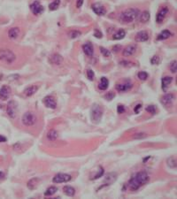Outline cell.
<instances>
[{
    "label": "cell",
    "mask_w": 177,
    "mask_h": 199,
    "mask_svg": "<svg viewBox=\"0 0 177 199\" xmlns=\"http://www.w3.org/2000/svg\"><path fill=\"white\" fill-rule=\"evenodd\" d=\"M150 180V176L145 171H140L135 174L128 180V187L132 190H137L144 185L147 184Z\"/></svg>",
    "instance_id": "1"
},
{
    "label": "cell",
    "mask_w": 177,
    "mask_h": 199,
    "mask_svg": "<svg viewBox=\"0 0 177 199\" xmlns=\"http://www.w3.org/2000/svg\"><path fill=\"white\" fill-rule=\"evenodd\" d=\"M139 14H140V11L136 8H128L124 12H122L120 15V21L122 23H131L134 21H136Z\"/></svg>",
    "instance_id": "2"
},
{
    "label": "cell",
    "mask_w": 177,
    "mask_h": 199,
    "mask_svg": "<svg viewBox=\"0 0 177 199\" xmlns=\"http://www.w3.org/2000/svg\"><path fill=\"white\" fill-rule=\"evenodd\" d=\"M104 110L100 104H94L90 109V120L94 124H98L103 117Z\"/></svg>",
    "instance_id": "3"
},
{
    "label": "cell",
    "mask_w": 177,
    "mask_h": 199,
    "mask_svg": "<svg viewBox=\"0 0 177 199\" xmlns=\"http://www.w3.org/2000/svg\"><path fill=\"white\" fill-rule=\"evenodd\" d=\"M16 56L15 54L8 49H2L0 50V60L5 62L6 64H13L15 61Z\"/></svg>",
    "instance_id": "4"
},
{
    "label": "cell",
    "mask_w": 177,
    "mask_h": 199,
    "mask_svg": "<svg viewBox=\"0 0 177 199\" xmlns=\"http://www.w3.org/2000/svg\"><path fill=\"white\" fill-rule=\"evenodd\" d=\"M36 121H37V117L32 112H27L22 115L21 122L26 126H32L36 123Z\"/></svg>",
    "instance_id": "5"
},
{
    "label": "cell",
    "mask_w": 177,
    "mask_h": 199,
    "mask_svg": "<svg viewBox=\"0 0 177 199\" xmlns=\"http://www.w3.org/2000/svg\"><path fill=\"white\" fill-rule=\"evenodd\" d=\"M17 110H18V104L12 100L6 105V113L10 117L11 119H14L17 115Z\"/></svg>",
    "instance_id": "6"
},
{
    "label": "cell",
    "mask_w": 177,
    "mask_h": 199,
    "mask_svg": "<svg viewBox=\"0 0 177 199\" xmlns=\"http://www.w3.org/2000/svg\"><path fill=\"white\" fill-rule=\"evenodd\" d=\"M71 179H72V176L70 174L59 173L53 177L52 182L54 183H63V182H68L69 180H71Z\"/></svg>",
    "instance_id": "7"
},
{
    "label": "cell",
    "mask_w": 177,
    "mask_h": 199,
    "mask_svg": "<svg viewBox=\"0 0 177 199\" xmlns=\"http://www.w3.org/2000/svg\"><path fill=\"white\" fill-rule=\"evenodd\" d=\"M43 102L44 105L47 108H50V109H56V108H57V101H56V99L52 96L45 97L43 98Z\"/></svg>",
    "instance_id": "8"
},
{
    "label": "cell",
    "mask_w": 177,
    "mask_h": 199,
    "mask_svg": "<svg viewBox=\"0 0 177 199\" xmlns=\"http://www.w3.org/2000/svg\"><path fill=\"white\" fill-rule=\"evenodd\" d=\"M63 61H64L63 57L60 55V54H58V53L51 54V55L49 57V62L51 63V65H54V66L61 65L63 63Z\"/></svg>",
    "instance_id": "9"
},
{
    "label": "cell",
    "mask_w": 177,
    "mask_h": 199,
    "mask_svg": "<svg viewBox=\"0 0 177 199\" xmlns=\"http://www.w3.org/2000/svg\"><path fill=\"white\" fill-rule=\"evenodd\" d=\"M30 10L35 15H39L43 13V6L41 5L39 1H35L30 5Z\"/></svg>",
    "instance_id": "10"
},
{
    "label": "cell",
    "mask_w": 177,
    "mask_h": 199,
    "mask_svg": "<svg viewBox=\"0 0 177 199\" xmlns=\"http://www.w3.org/2000/svg\"><path fill=\"white\" fill-rule=\"evenodd\" d=\"M11 96V88L5 85L1 89H0V100H7V99L10 97Z\"/></svg>",
    "instance_id": "11"
},
{
    "label": "cell",
    "mask_w": 177,
    "mask_h": 199,
    "mask_svg": "<svg viewBox=\"0 0 177 199\" xmlns=\"http://www.w3.org/2000/svg\"><path fill=\"white\" fill-rule=\"evenodd\" d=\"M91 8H92V10L93 12H94L96 14L99 15V16H102V15H105L106 13V8L102 5L100 3H95V4H93L91 5Z\"/></svg>",
    "instance_id": "12"
},
{
    "label": "cell",
    "mask_w": 177,
    "mask_h": 199,
    "mask_svg": "<svg viewBox=\"0 0 177 199\" xmlns=\"http://www.w3.org/2000/svg\"><path fill=\"white\" fill-rule=\"evenodd\" d=\"M168 13V8L167 7H163L161 10L158 13L157 16H156V21L157 23L161 24L163 22V21L165 20V18L166 16V14Z\"/></svg>",
    "instance_id": "13"
},
{
    "label": "cell",
    "mask_w": 177,
    "mask_h": 199,
    "mask_svg": "<svg viewBox=\"0 0 177 199\" xmlns=\"http://www.w3.org/2000/svg\"><path fill=\"white\" fill-rule=\"evenodd\" d=\"M117 180V174L115 173H109L106 175L105 180H104V185L103 186H109L115 182Z\"/></svg>",
    "instance_id": "14"
},
{
    "label": "cell",
    "mask_w": 177,
    "mask_h": 199,
    "mask_svg": "<svg viewBox=\"0 0 177 199\" xmlns=\"http://www.w3.org/2000/svg\"><path fill=\"white\" fill-rule=\"evenodd\" d=\"M133 87V84L132 83H130L129 81H125V83H120L116 86V89L118 90V91L120 92H126L128 91V90H129L130 89H131Z\"/></svg>",
    "instance_id": "15"
},
{
    "label": "cell",
    "mask_w": 177,
    "mask_h": 199,
    "mask_svg": "<svg viewBox=\"0 0 177 199\" xmlns=\"http://www.w3.org/2000/svg\"><path fill=\"white\" fill-rule=\"evenodd\" d=\"M135 40L136 42L137 43H142V42H146L149 40V34L147 31H140V32H138L136 35V37H135Z\"/></svg>",
    "instance_id": "16"
},
{
    "label": "cell",
    "mask_w": 177,
    "mask_h": 199,
    "mask_svg": "<svg viewBox=\"0 0 177 199\" xmlns=\"http://www.w3.org/2000/svg\"><path fill=\"white\" fill-rule=\"evenodd\" d=\"M174 94H171V93H168V94H165L161 99H160V102L162 104L164 105H168V104H171L173 103V101L174 100Z\"/></svg>",
    "instance_id": "17"
},
{
    "label": "cell",
    "mask_w": 177,
    "mask_h": 199,
    "mask_svg": "<svg viewBox=\"0 0 177 199\" xmlns=\"http://www.w3.org/2000/svg\"><path fill=\"white\" fill-rule=\"evenodd\" d=\"M40 182H41V179L38 178V177L32 178L31 180H29V182H27V187L29 189H30V190H34V189H35L37 187H38Z\"/></svg>",
    "instance_id": "18"
},
{
    "label": "cell",
    "mask_w": 177,
    "mask_h": 199,
    "mask_svg": "<svg viewBox=\"0 0 177 199\" xmlns=\"http://www.w3.org/2000/svg\"><path fill=\"white\" fill-rule=\"evenodd\" d=\"M136 51V44H130L123 50L122 53H123V56L129 57V56L134 55Z\"/></svg>",
    "instance_id": "19"
},
{
    "label": "cell",
    "mask_w": 177,
    "mask_h": 199,
    "mask_svg": "<svg viewBox=\"0 0 177 199\" xmlns=\"http://www.w3.org/2000/svg\"><path fill=\"white\" fill-rule=\"evenodd\" d=\"M82 50H83V52L89 57H92L93 54H94V48H93L92 43L90 42L82 45Z\"/></svg>",
    "instance_id": "20"
},
{
    "label": "cell",
    "mask_w": 177,
    "mask_h": 199,
    "mask_svg": "<svg viewBox=\"0 0 177 199\" xmlns=\"http://www.w3.org/2000/svg\"><path fill=\"white\" fill-rule=\"evenodd\" d=\"M21 34V30L19 28L15 27V28H12L11 29H9L8 31V37L11 40H15L16 38H18V37Z\"/></svg>",
    "instance_id": "21"
},
{
    "label": "cell",
    "mask_w": 177,
    "mask_h": 199,
    "mask_svg": "<svg viewBox=\"0 0 177 199\" xmlns=\"http://www.w3.org/2000/svg\"><path fill=\"white\" fill-rule=\"evenodd\" d=\"M37 90H38V87L35 86V85H32V86H29V87H27V89H25L24 94H25L26 97H32L33 95H35Z\"/></svg>",
    "instance_id": "22"
},
{
    "label": "cell",
    "mask_w": 177,
    "mask_h": 199,
    "mask_svg": "<svg viewBox=\"0 0 177 199\" xmlns=\"http://www.w3.org/2000/svg\"><path fill=\"white\" fill-rule=\"evenodd\" d=\"M173 81V78L171 76H165L161 80V84H162V89L164 91H166L167 87Z\"/></svg>",
    "instance_id": "23"
},
{
    "label": "cell",
    "mask_w": 177,
    "mask_h": 199,
    "mask_svg": "<svg viewBox=\"0 0 177 199\" xmlns=\"http://www.w3.org/2000/svg\"><path fill=\"white\" fill-rule=\"evenodd\" d=\"M59 136V133L57 132V130H55V129H51L48 133H47V139L49 141H56L57 140Z\"/></svg>",
    "instance_id": "24"
},
{
    "label": "cell",
    "mask_w": 177,
    "mask_h": 199,
    "mask_svg": "<svg viewBox=\"0 0 177 199\" xmlns=\"http://www.w3.org/2000/svg\"><path fill=\"white\" fill-rule=\"evenodd\" d=\"M109 86V81L106 77H102L100 80V83H98V89L100 90H106Z\"/></svg>",
    "instance_id": "25"
},
{
    "label": "cell",
    "mask_w": 177,
    "mask_h": 199,
    "mask_svg": "<svg viewBox=\"0 0 177 199\" xmlns=\"http://www.w3.org/2000/svg\"><path fill=\"white\" fill-rule=\"evenodd\" d=\"M166 165L169 168L171 169H176V166H177V162H176V158L175 157H170L166 159Z\"/></svg>",
    "instance_id": "26"
},
{
    "label": "cell",
    "mask_w": 177,
    "mask_h": 199,
    "mask_svg": "<svg viewBox=\"0 0 177 199\" xmlns=\"http://www.w3.org/2000/svg\"><path fill=\"white\" fill-rule=\"evenodd\" d=\"M63 191L67 196H73L75 195V189L71 186H65L63 188Z\"/></svg>",
    "instance_id": "27"
},
{
    "label": "cell",
    "mask_w": 177,
    "mask_h": 199,
    "mask_svg": "<svg viewBox=\"0 0 177 199\" xmlns=\"http://www.w3.org/2000/svg\"><path fill=\"white\" fill-rule=\"evenodd\" d=\"M173 35V34L169 31V30H163L160 35L158 37V40H166V39H168L169 37H171Z\"/></svg>",
    "instance_id": "28"
},
{
    "label": "cell",
    "mask_w": 177,
    "mask_h": 199,
    "mask_svg": "<svg viewBox=\"0 0 177 199\" xmlns=\"http://www.w3.org/2000/svg\"><path fill=\"white\" fill-rule=\"evenodd\" d=\"M125 35H126V31L124 29H120L116 34H114V35L113 37V39L114 40H122L125 37Z\"/></svg>",
    "instance_id": "29"
},
{
    "label": "cell",
    "mask_w": 177,
    "mask_h": 199,
    "mask_svg": "<svg viewBox=\"0 0 177 199\" xmlns=\"http://www.w3.org/2000/svg\"><path fill=\"white\" fill-rule=\"evenodd\" d=\"M150 17H151L150 13H149L148 11H144L140 15V21L142 23H146L150 21Z\"/></svg>",
    "instance_id": "30"
},
{
    "label": "cell",
    "mask_w": 177,
    "mask_h": 199,
    "mask_svg": "<svg viewBox=\"0 0 177 199\" xmlns=\"http://www.w3.org/2000/svg\"><path fill=\"white\" fill-rule=\"evenodd\" d=\"M57 191H58V188H57V187H55V186L49 187L47 189H46V191L44 192V196H52V195H54Z\"/></svg>",
    "instance_id": "31"
},
{
    "label": "cell",
    "mask_w": 177,
    "mask_h": 199,
    "mask_svg": "<svg viewBox=\"0 0 177 199\" xmlns=\"http://www.w3.org/2000/svg\"><path fill=\"white\" fill-rule=\"evenodd\" d=\"M59 5H60V0H54L53 2H51L49 5V9L51 11H55L59 7Z\"/></svg>",
    "instance_id": "32"
},
{
    "label": "cell",
    "mask_w": 177,
    "mask_h": 199,
    "mask_svg": "<svg viewBox=\"0 0 177 199\" xmlns=\"http://www.w3.org/2000/svg\"><path fill=\"white\" fill-rule=\"evenodd\" d=\"M80 35H81V32L79 30H71L70 32H68V37L71 39H74V38H77L79 37Z\"/></svg>",
    "instance_id": "33"
},
{
    "label": "cell",
    "mask_w": 177,
    "mask_h": 199,
    "mask_svg": "<svg viewBox=\"0 0 177 199\" xmlns=\"http://www.w3.org/2000/svg\"><path fill=\"white\" fill-rule=\"evenodd\" d=\"M147 136V134L144 132H139V133H136L133 134L132 138L133 139H136V140H141V139H144Z\"/></svg>",
    "instance_id": "34"
},
{
    "label": "cell",
    "mask_w": 177,
    "mask_h": 199,
    "mask_svg": "<svg viewBox=\"0 0 177 199\" xmlns=\"http://www.w3.org/2000/svg\"><path fill=\"white\" fill-rule=\"evenodd\" d=\"M145 110L146 112H148L149 113H151V114H155L156 112H157V108L155 105L153 104H150V105H148L146 108H145Z\"/></svg>",
    "instance_id": "35"
},
{
    "label": "cell",
    "mask_w": 177,
    "mask_h": 199,
    "mask_svg": "<svg viewBox=\"0 0 177 199\" xmlns=\"http://www.w3.org/2000/svg\"><path fill=\"white\" fill-rule=\"evenodd\" d=\"M104 173H105L104 168L102 167V166H99V172H98V173L96 175L93 176V177L91 178V180H97V179H99L100 177H102V176L104 175Z\"/></svg>",
    "instance_id": "36"
},
{
    "label": "cell",
    "mask_w": 177,
    "mask_h": 199,
    "mask_svg": "<svg viewBox=\"0 0 177 199\" xmlns=\"http://www.w3.org/2000/svg\"><path fill=\"white\" fill-rule=\"evenodd\" d=\"M148 74L146 73V72H139L138 75H137V77L139 80H141V81H146L148 79Z\"/></svg>",
    "instance_id": "37"
},
{
    "label": "cell",
    "mask_w": 177,
    "mask_h": 199,
    "mask_svg": "<svg viewBox=\"0 0 177 199\" xmlns=\"http://www.w3.org/2000/svg\"><path fill=\"white\" fill-rule=\"evenodd\" d=\"M100 52L103 54V56L106 57V58H109L111 57V51L104 47H100Z\"/></svg>",
    "instance_id": "38"
},
{
    "label": "cell",
    "mask_w": 177,
    "mask_h": 199,
    "mask_svg": "<svg viewBox=\"0 0 177 199\" xmlns=\"http://www.w3.org/2000/svg\"><path fill=\"white\" fill-rule=\"evenodd\" d=\"M176 60H174L171 62V64H170V71L172 72L173 74H176V71H177V64H176Z\"/></svg>",
    "instance_id": "39"
},
{
    "label": "cell",
    "mask_w": 177,
    "mask_h": 199,
    "mask_svg": "<svg viewBox=\"0 0 177 199\" xmlns=\"http://www.w3.org/2000/svg\"><path fill=\"white\" fill-rule=\"evenodd\" d=\"M160 61V57L158 56V55H155V56H153L151 59V63H152V65H159Z\"/></svg>",
    "instance_id": "40"
},
{
    "label": "cell",
    "mask_w": 177,
    "mask_h": 199,
    "mask_svg": "<svg viewBox=\"0 0 177 199\" xmlns=\"http://www.w3.org/2000/svg\"><path fill=\"white\" fill-rule=\"evenodd\" d=\"M114 97H115V94H114V92H112V91H111V92H108L107 94L105 95V98L106 99V100H108V101H109V100H113V99H114Z\"/></svg>",
    "instance_id": "41"
},
{
    "label": "cell",
    "mask_w": 177,
    "mask_h": 199,
    "mask_svg": "<svg viewBox=\"0 0 177 199\" xmlns=\"http://www.w3.org/2000/svg\"><path fill=\"white\" fill-rule=\"evenodd\" d=\"M87 76H88V79L90 81H93V80H94V76H95L94 72H93L91 69H89L87 71Z\"/></svg>",
    "instance_id": "42"
},
{
    "label": "cell",
    "mask_w": 177,
    "mask_h": 199,
    "mask_svg": "<svg viewBox=\"0 0 177 199\" xmlns=\"http://www.w3.org/2000/svg\"><path fill=\"white\" fill-rule=\"evenodd\" d=\"M120 66H122V67H132V66H133V63L129 62V61H127V60H122V61H120Z\"/></svg>",
    "instance_id": "43"
},
{
    "label": "cell",
    "mask_w": 177,
    "mask_h": 199,
    "mask_svg": "<svg viewBox=\"0 0 177 199\" xmlns=\"http://www.w3.org/2000/svg\"><path fill=\"white\" fill-rule=\"evenodd\" d=\"M125 111H126V108H125V106H124L123 104H119V105L117 106V112H118L119 114L123 113Z\"/></svg>",
    "instance_id": "44"
},
{
    "label": "cell",
    "mask_w": 177,
    "mask_h": 199,
    "mask_svg": "<svg viewBox=\"0 0 177 199\" xmlns=\"http://www.w3.org/2000/svg\"><path fill=\"white\" fill-rule=\"evenodd\" d=\"M120 50H122V45H120V44H118V45H114V46L113 47V51L114 52H120Z\"/></svg>",
    "instance_id": "45"
},
{
    "label": "cell",
    "mask_w": 177,
    "mask_h": 199,
    "mask_svg": "<svg viewBox=\"0 0 177 199\" xmlns=\"http://www.w3.org/2000/svg\"><path fill=\"white\" fill-rule=\"evenodd\" d=\"M141 109H142V104H138L136 105L135 109H134V112H135L136 113H138L139 112L141 111Z\"/></svg>",
    "instance_id": "46"
},
{
    "label": "cell",
    "mask_w": 177,
    "mask_h": 199,
    "mask_svg": "<svg viewBox=\"0 0 177 199\" xmlns=\"http://www.w3.org/2000/svg\"><path fill=\"white\" fill-rule=\"evenodd\" d=\"M94 37H97V38H101V37H102V33H101L99 30L96 29V30L94 31Z\"/></svg>",
    "instance_id": "47"
},
{
    "label": "cell",
    "mask_w": 177,
    "mask_h": 199,
    "mask_svg": "<svg viewBox=\"0 0 177 199\" xmlns=\"http://www.w3.org/2000/svg\"><path fill=\"white\" fill-rule=\"evenodd\" d=\"M83 1L84 0H77V2H76V7L77 8H81L83 5Z\"/></svg>",
    "instance_id": "48"
},
{
    "label": "cell",
    "mask_w": 177,
    "mask_h": 199,
    "mask_svg": "<svg viewBox=\"0 0 177 199\" xmlns=\"http://www.w3.org/2000/svg\"><path fill=\"white\" fill-rule=\"evenodd\" d=\"M7 141L6 137H5L4 135H1L0 134V142H5Z\"/></svg>",
    "instance_id": "49"
},
{
    "label": "cell",
    "mask_w": 177,
    "mask_h": 199,
    "mask_svg": "<svg viewBox=\"0 0 177 199\" xmlns=\"http://www.w3.org/2000/svg\"><path fill=\"white\" fill-rule=\"evenodd\" d=\"M5 178V173H3V172L0 171V180H4Z\"/></svg>",
    "instance_id": "50"
}]
</instances>
